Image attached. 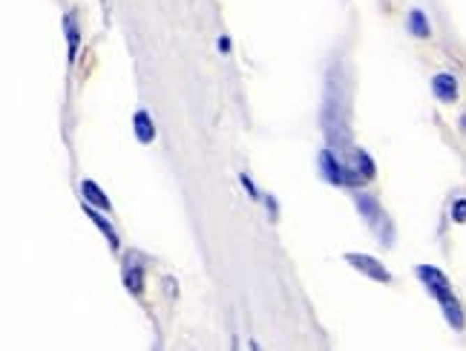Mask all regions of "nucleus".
<instances>
[{
	"mask_svg": "<svg viewBox=\"0 0 466 351\" xmlns=\"http://www.w3.org/2000/svg\"><path fill=\"white\" fill-rule=\"evenodd\" d=\"M84 214H87V216H89L92 222H96V225H98V230H101V233H104V237H107L110 248H112V251H119V233H115V230H112V225H110V222H107V219H104V216L98 214V210H92V207H84Z\"/></svg>",
	"mask_w": 466,
	"mask_h": 351,
	"instance_id": "obj_8",
	"label": "nucleus"
},
{
	"mask_svg": "<svg viewBox=\"0 0 466 351\" xmlns=\"http://www.w3.org/2000/svg\"><path fill=\"white\" fill-rule=\"evenodd\" d=\"M124 285H127V291H133V294H142V291H144V268L135 265V262H130V265L124 268Z\"/></svg>",
	"mask_w": 466,
	"mask_h": 351,
	"instance_id": "obj_10",
	"label": "nucleus"
},
{
	"mask_svg": "<svg viewBox=\"0 0 466 351\" xmlns=\"http://www.w3.org/2000/svg\"><path fill=\"white\" fill-rule=\"evenodd\" d=\"M432 92L444 101V104H452L458 98V78L452 73H437L432 78Z\"/></svg>",
	"mask_w": 466,
	"mask_h": 351,
	"instance_id": "obj_4",
	"label": "nucleus"
},
{
	"mask_svg": "<svg viewBox=\"0 0 466 351\" xmlns=\"http://www.w3.org/2000/svg\"><path fill=\"white\" fill-rule=\"evenodd\" d=\"M452 219L455 222H466V199H458L452 204Z\"/></svg>",
	"mask_w": 466,
	"mask_h": 351,
	"instance_id": "obj_14",
	"label": "nucleus"
},
{
	"mask_svg": "<svg viewBox=\"0 0 466 351\" xmlns=\"http://www.w3.org/2000/svg\"><path fill=\"white\" fill-rule=\"evenodd\" d=\"M219 50H222V52L230 50V40H227V38H219Z\"/></svg>",
	"mask_w": 466,
	"mask_h": 351,
	"instance_id": "obj_16",
	"label": "nucleus"
},
{
	"mask_svg": "<svg viewBox=\"0 0 466 351\" xmlns=\"http://www.w3.org/2000/svg\"><path fill=\"white\" fill-rule=\"evenodd\" d=\"M460 124H463V130H466V115H463V119H460Z\"/></svg>",
	"mask_w": 466,
	"mask_h": 351,
	"instance_id": "obj_17",
	"label": "nucleus"
},
{
	"mask_svg": "<svg viewBox=\"0 0 466 351\" xmlns=\"http://www.w3.org/2000/svg\"><path fill=\"white\" fill-rule=\"evenodd\" d=\"M417 276L423 279V285L429 288V294L437 297V302L452 294V291H449V279H446L444 271H437V268H432V265H421V268H417Z\"/></svg>",
	"mask_w": 466,
	"mask_h": 351,
	"instance_id": "obj_3",
	"label": "nucleus"
},
{
	"mask_svg": "<svg viewBox=\"0 0 466 351\" xmlns=\"http://www.w3.org/2000/svg\"><path fill=\"white\" fill-rule=\"evenodd\" d=\"M357 207H360V214L366 216V222H371V225H377L380 216H383V210H380L377 199H375V196H368V193H360V196H357Z\"/></svg>",
	"mask_w": 466,
	"mask_h": 351,
	"instance_id": "obj_7",
	"label": "nucleus"
},
{
	"mask_svg": "<svg viewBox=\"0 0 466 351\" xmlns=\"http://www.w3.org/2000/svg\"><path fill=\"white\" fill-rule=\"evenodd\" d=\"M440 306H444L446 322L452 325L455 331H460V329H463V311H460V306H458V299L449 294V297H444V299H440Z\"/></svg>",
	"mask_w": 466,
	"mask_h": 351,
	"instance_id": "obj_11",
	"label": "nucleus"
},
{
	"mask_svg": "<svg viewBox=\"0 0 466 351\" xmlns=\"http://www.w3.org/2000/svg\"><path fill=\"white\" fill-rule=\"evenodd\" d=\"M81 196H84V202H92V204L101 207V210H110V199L101 193V187H98L96 181L84 179V181H81Z\"/></svg>",
	"mask_w": 466,
	"mask_h": 351,
	"instance_id": "obj_6",
	"label": "nucleus"
},
{
	"mask_svg": "<svg viewBox=\"0 0 466 351\" xmlns=\"http://www.w3.org/2000/svg\"><path fill=\"white\" fill-rule=\"evenodd\" d=\"M320 167L325 173V179H329L331 184H360V173H354L352 167H343L340 161L331 156V150H322L320 153Z\"/></svg>",
	"mask_w": 466,
	"mask_h": 351,
	"instance_id": "obj_1",
	"label": "nucleus"
},
{
	"mask_svg": "<svg viewBox=\"0 0 466 351\" xmlns=\"http://www.w3.org/2000/svg\"><path fill=\"white\" fill-rule=\"evenodd\" d=\"M133 127H135V138L142 144H150L153 138H156V127L150 121V115L142 110V112H135V119H133Z\"/></svg>",
	"mask_w": 466,
	"mask_h": 351,
	"instance_id": "obj_5",
	"label": "nucleus"
},
{
	"mask_svg": "<svg viewBox=\"0 0 466 351\" xmlns=\"http://www.w3.org/2000/svg\"><path fill=\"white\" fill-rule=\"evenodd\" d=\"M409 32L414 38H429L432 35V27H429V20H426V15L421 9H412L409 12Z\"/></svg>",
	"mask_w": 466,
	"mask_h": 351,
	"instance_id": "obj_12",
	"label": "nucleus"
},
{
	"mask_svg": "<svg viewBox=\"0 0 466 351\" xmlns=\"http://www.w3.org/2000/svg\"><path fill=\"white\" fill-rule=\"evenodd\" d=\"M239 179H242V184H245V191H248V196H250V199H256V196H260V193H256V187H253V181H250L245 173H242Z\"/></svg>",
	"mask_w": 466,
	"mask_h": 351,
	"instance_id": "obj_15",
	"label": "nucleus"
},
{
	"mask_svg": "<svg viewBox=\"0 0 466 351\" xmlns=\"http://www.w3.org/2000/svg\"><path fill=\"white\" fill-rule=\"evenodd\" d=\"M354 161H357V167H363V179H371V176H375V161L368 158V153L357 150V153H354Z\"/></svg>",
	"mask_w": 466,
	"mask_h": 351,
	"instance_id": "obj_13",
	"label": "nucleus"
},
{
	"mask_svg": "<svg viewBox=\"0 0 466 351\" xmlns=\"http://www.w3.org/2000/svg\"><path fill=\"white\" fill-rule=\"evenodd\" d=\"M345 262L363 274H368L371 279H377V283H391V274L383 268V262H377L375 256H368V253H345Z\"/></svg>",
	"mask_w": 466,
	"mask_h": 351,
	"instance_id": "obj_2",
	"label": "nucleus"
},
{
	"mask_svg": "<svg viewBox=\"0 0 466 351\" xmlns=\"http://www.w3.org/2000/svg\"><path fill=\"white\" fill-rule=\"evenodd\" d=\"M63 29H66V40H69V61H75V58H78L81 32H78V23H75V15H73V12L63 17Z\"/></svg>",
	"mask_w": 466,
	"mask_h": 351,
	"instance_id": "obj_9",
	"label": "nucleus"
}]
</instances>
